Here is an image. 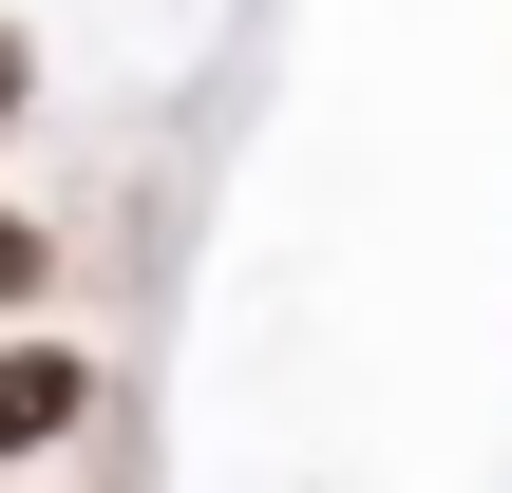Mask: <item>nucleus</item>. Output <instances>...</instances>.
<instances>
[{
  "instance_id": "f257e3e1",
  "label": "nucleus",
  "mask_w": 512,
  "mask_h": 493,
  "mask_svg": "<svg viewBox=\"0 0 512 493\" xmlns=\"http://www.w3.org/2000/svg\"><path fill=\"white\" fill-rule=\"evenodd\" d=\"M76 418H95V361L76 342H0V456H57Z\"/></svg>"
},
{
  "instance_id": "f03ea898",
  "label": "nucleus",
  "mask_w": 512,
  "mask_h": 493,
  "mask_svg": "<svg viewBox=\"0 0 512 493\" xmlns=\"http://www.w3.org/2000/svg\"><path fill=\"white\" fill-rule=\"evenodd\" d=\"M19 304H38V228L0 209V323H19Z\"/></svg>"
},
{
  "instance_id": "7ed1b4c3",
  "label": "nucleus",
  "mask_w": 512,
  "mask_h": 493,
  "mask_svg": "<svg viewBox=\"0 0 512 493\" xmlns=\"http://www.w3.org/2000/svg\"><path fill=\"white\" fill-rule=\"evenodd\" d=\"M19 76H38V57H19V38H0V114H19Z\"/></svg>"
}]
</instances>
